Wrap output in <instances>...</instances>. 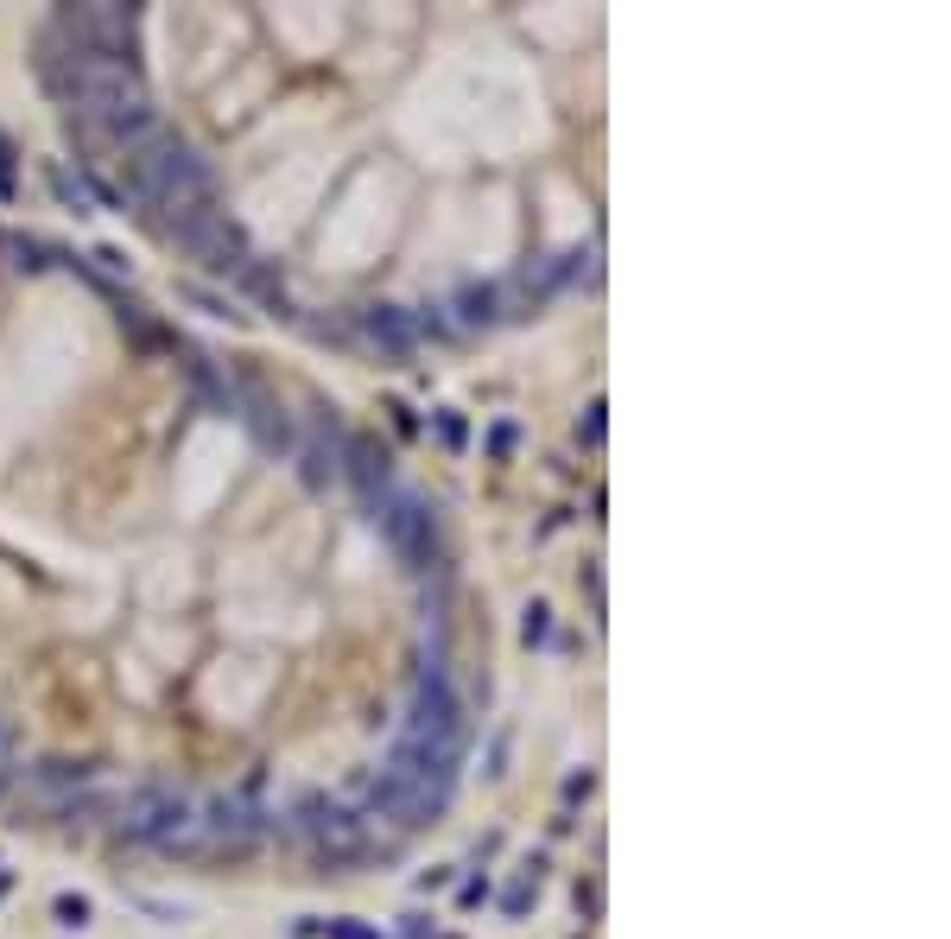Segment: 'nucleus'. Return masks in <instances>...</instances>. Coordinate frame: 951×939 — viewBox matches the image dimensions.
<instances>
[{
	"instance_id": "f257e3e1",
	"label": "nucleus",
	"mask_w": 951,
	"mask_h": 939,
	"mask_svg": "<svg viewBox=\"0 0 951 939\" xmlns=\"http://www.w3.org/2000/svg\"><path fill=\"white\" fill-rule=\"evenodd\" d=\"M121 197L140 203V210H159V217H178L190 203H210V165H203V152L190 147V140L159 134L140 152H127Z\"/></svg>"
},
{
	"instance_id": "f03ea898",
	"label": "nucleus",
	"mask_w": 951,
	"mask_h": 939,
	"mask_svg": "<svg viewBox=\"0 0 951 939\" xmlns=\"http://www.w3.org/2000/svg\"><path fill=\"white\" fill-rule=\"evenodd\" d=\"M165 235L178 242L190 261H203L210 273H248L255 267V255H248V235L229 223V210H217V197L210 203H190V210H178V217H165Z\"/></svg>"
},
{
	"instance_id": "7ed1b4c3",
	"label": "nucleus",
	"mask_w": 951,
	"mask_h": 939,
	"mask_svg": "<svg viewBox=\"0 0 951 939\" xmlns=\"http://www.w3.org/2000/svg\"><path fill=\"white\" fill-rule=\"evenodd\" d=\"M374 521H381L387 546H394L412 571H432V578H444L439 515H432V502H419V495H406V489H387V495H374Z\"/></svg>"
},
{
	"instance_id": "20e7f679",
	"label": "nucleus",
	"mask_w": 951,
	"mask_h": 939,
	"mask_svg": "<svg viewBox=\"0 0 951 939\" xmlns=\"http://www.w3.org/2000/svg\"><path fill=\"white\" fill-rule=\"evenodd\" d=\"M406 737H412V743H464V699H457L444 679H419Z\"/></svg>"
},
{
	"instance_id": "39448f33",
	"label": "nucleus",
	"mask_w": 951,
	"mask_h": 939,
	"mask_svg": "<svg viewBox=\"0 0 951 939\" xmlns=\"http://www.w3.org/2000/svg\"><path fill=\"white\" fill-rule=\"evenodd\" d=\"M229 419H242V425L255 432V438H260V445H267V452H286V457L298 452V432H293V419L280 413V407H273V400H267L260 387H248V381H235V407H229Z\"/></svg>"
},
{
	"instance_id": "423d86ee",
	"label": "nucleus",
	"mask_w": 951,
	"mask_h": 939,
	"mask_svg": "<svg viewBox=\"0 0 951 939\" xmlns=\"http://www.w3.org/2000/svg\"><path fill=\"white\" fill-rule=\"evenodd\" d=\"M450 311H457L464 331H495V324H508V318H527L533 305L520 299L514 286H495V280H489V286H464Z\"/></svg>"
},
{
	"instance_id": "0eeeda50",
	"label": "nucleus",
	"mask_w": 951,
	"mask_h": 939,
	"mask_svg": "<svg viewBox=\"0 0 951 939\" xmlns=\"http://www.w3.org/2000/svg\"><path fill=\"white\" fill-rule=\"evenodd\" d=\"M343 477H349V483L374 502V495H387V489H394V457H387V445H381V438H343Z\"/></svg>"
},
{
	"instance_id": "6e6552de",
	"label": "nucleus",
	"mask_w": 951,
	"mask_h": 939,
	"mask_svg": "<svg viewBox=\"0 0 951 939\" xmlns=\"http://www.w3.org/2000/svg\"><path fill=\"white\" fill-rule=\"evenodd\" d=\"M83 788H89V768L83 762H38V768H26V800H33L38 813H58Z\"/></svg>"
},
{
	"instance_id": "1a4fd4ad",
	"label": "nucleus",
	"mask_w": 951,
	"mask_h": 939,
	"mask_svg": "<svg viewBox=\"0 0 951 939\" xmlns=\"http://www.w3.org/2000/svg\"><path fill=\"white\" fill-rule=\"evenodd\" d=\"M362 337L374 343L381 356H412V349H419V337H412V311H400V305H368Z\"/></svg>"
},
{
	"instance_id": "9d476101",
	"label": "nucleus",
	"mask_w": 951,
	"mask_h": 939,
	"mask_svg": "<svg viewBox=\"0 0 951 939\" xmlns=\"http://www.w3.org/2000/svg\"><path fill=\"white\" fill-rule=\"evenodd\" d=\"M298 470H305V483L311 489H324L343 477V432H330V425H318L311 438H298Z\"/></svg>"
},
{
	"instance_id": "9b49d317",
	"label": "nucleus",
	"mask_w": 951,
	"mask_h": 939,
	"mask_svg": "<svg viewBox=\"0 0 951 939\" xmlns=\"http://www.w3.org/2000/svg\"><path fill=\"white\" fill-rule=\"evenodd\" d=\"M7 255H13V267H20V273H45V267L58 261L45 242H26V235H20V242H7Z\"/></svg>"
},
{
	"instance_id": "f8f14e48",
	"label": "nucleus",
	"mask_w": 951,
	"mask_h": 939,
	"mask_svg": "<svg viewBox=\"0 0 951 939\" xmlns=\"http://www.w3.org/2000/svg\"><path fill=\"white\" fill-rule=\"evenodd\" d=\"M603 413H609V407H603V394H590L584 413H578V438H584V445H603Z\"/></svg>"
},
{
	"instance_id": "ddd939ff",
	"label": "nucleus",
	"mask_w": 951,
	"mask_h": 939,
	"mask_svg": "<svg viewBox=\"0 0 951 939\" xmlns=\"http://www.w3.org/2000/svg\"><path fill=\"white\" fill-rule=\"evenodd\" d=\"M546 635H552V609H546V603H527V622H520V641H527V647H540Z\"/></svg>"
},
{
	"instance_id": "4468645a",
	"label": "nucleus",
	"mask_w": 951,
	"mask_h": 939,
	"mask_svg": "<svg viewBox=\"0 0 951 939\" xmlns=\"http://www.w3.org/2000/svg\"><path fill=\"white\" fill-rule=\"evenodd\" d=\"M527 907H533V876H527V882H514L508 895H502V914H508V921H520Z\"/></svg>"
},
{
	"instance_id": "2eb2a0df",
	"label": "nucleus",
	"mask_w": 951,
	"mask_h": 939,
	"mask_svg": "<svg viewBox=\"0 0 951 939\" xmlns=\"http://www.w3.org/2000/svg\"><path fill=\"white\" fill-rule=\"evenodd\" d=\"M439 438L450 445V452H464V438H470V432H464V419H457V413H439Z\"/></svg>"
},
{
	"instance_id": "dca6fc26",
	"label": "nucleus",
	"mask_w": 951,
	"mask_h": 939,
	"mask_svg": "<svg viewBox=\"0 0 951 939\" xmlns=\"http://www.w3.org/2000/svg\"><path fill=\"white\" fill-rule=\"evenodd\" d=\"M514 438H520V432H514L508 419H502V425L489 432V457H508V452H514Z\"/></svg>"
},
{
	"instance_id": "f3484780",
	"label": "nucleus",
	"mask_w": 951,
	"mask_h": 939,
	"mask_svg": "<svg viewBox=\"0 0 951 939\" xmlns=\"http://www.w3.org/2000/svg\"><path fill=\"white\" fill-rule=\"evenodd\" d=\"M58 921H64V927H83V921H89V902L64 895V902H58Z\"/></svg>"
},
{
	"instance_id": "a211bd4d",
	"label": "nucleus",
	"mask_w": 951,
	"mask_h": 939,
	"mask_svg": "<svg viewBox=\"0 0 951 939\" xmlns=\"http://www.w3.org/2000/svg\"><path fill=\"white\" fill-rule=\"evenodd\" d=\"M590 788H596V775H590V768H584V775H571V781H565V800L578 806V800H590Z\"/></svg>"
},
{
	"instance_id": "6ab92c4d",
	"label": "nucleus",
	"mask_w": 951,
	"mask_h": 939,
	"mask_svg": "<svg viewBox=\"0 0 951 939\" xmlns=\"http://www.w3.org/2000/svg\"><path fill=\"white\" fill-rule=\"evenodd\" d=\"M502 762H508V737H495V743H489V768H482V775L495 781V775H502Z\"/></svg>"
},
{
	"instance_id": "aec40b11",
	"label": "nucleus",
	"mask_w": 951,
	"mask_h": 939,
	"mask_svg": "<svg viewBox=\"0 0 951 939\" xmlns=\"http://www.w3.org/2000/svg\"><path fill=\"white\" fill-rule=\"evenodd\" d=\"M0 197H13V147L0 140Z\"/></svg>"
},
{
	"instance_id": "412c9836",
	"label": "nucleus",
	"mask_w": 951,
	"mask_h": 939,
	"mask_svg": "<svg viewBox=\"0 0 951 939\" xmlns=\"http://www.w3.org/2000/svg\"><path fill=\"white\" fill-rule=\"evenodd\" d=\"M330 939H374L368 927H356V921H330Z\"/></svg>"
},
{
	"instance_id": "4be33fe9",
	"label": "nucleus",
	"mask_w": 951,
	"mask_h": 939,
	"mask_svg": "<svg viewBox=\"0 0 951 939\" xmlns=\"http://www.w3.org/2000/svg\"><path fill=\"white\" fill-rule=\"evenodd\" d=\"M7 781H13V755H7V730H0V793H7Z\"/></svg>"
}]
</instances>
